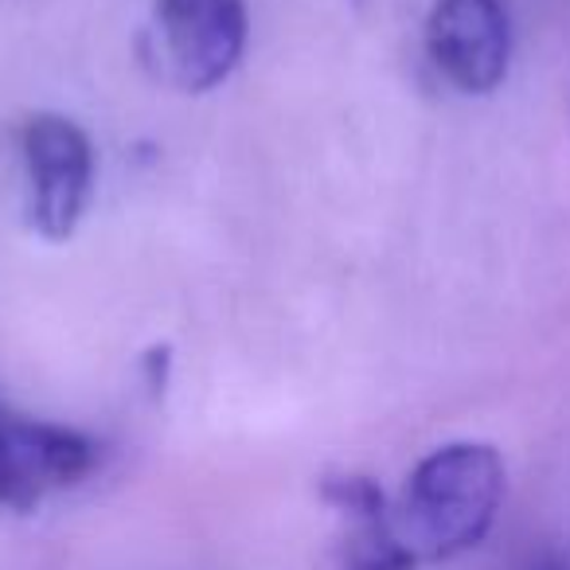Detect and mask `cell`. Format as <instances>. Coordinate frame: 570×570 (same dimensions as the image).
<instances>
[{
	"instance_id": "6da1fadb",
	"label": "cell",
	"mask_w": 570,
	"mask_h": 570,
	"mask_svg": "<svg viewBox=\"0 0 570 570\" xmlns=\"http://www.w3.org/2000/svg\"><path fill=\"white\" fill-rule=\"evenodd\" d=\"M504 461L484 442H450L406 476L395 520L419 562H450L489 539L504 504Z\"/></svg>"
},
{
	"instance_id": "7a4b0ae2",
	"label": "cell",
	"mask_w": 570,
	"mask_h": 570,
	"mask_svg": "<svg viewBox=\"0 0 570 570\" xmlns=\"http://www.w3.org/2000/svg\"><path fill=\"white\" fill-rule=\"evenodd\" d=\"M28 173V215L51 243L79 230L95 191V149L90 137L63 114H36L20 129Z\"/></svg>"
},
{
	"instance_id": "3957f363",
	"label": "cell",
	"mask_w": 570,
	"mask_h": 570,
	"mask_svg": "<svg viewBox=\"0 0 570 570\" xmlns=\"http://www.w3.org/2000/svg\"><path fill=\"white\" fill-rule=\"evenodd\" d=\"M98 445L82 430L9 414L0 419V508L36 512L51 492L82 484L98 469Z\"/></svg>"
},
{
	"instance_id": "277c9868",
	"label": "cell",
	"mask_w": 570,
	"mask_h": 570,
	"mask_svg": "<svg viewBox=\"0 0 570 570\" xmlns=\"http://www.w3.org/2000/svg\"><path fill=\"white\" fill-rule=\"evenodd\" d=\"M426 51L461 95H492L512 56L504 0H438L426 20Z\"/></svg>"
},
{
	"instance_id": "5b68a950",
	"label": "cell",
	"mask_w": 570,
	"mask_h": 570,
	"mask_svg": "<svg viewBox=\"0 0 570 570\" xmlns=\"http://www.w3.org/2000/svg\"><path fill=\"white\" fill-rule=\"evenodd\" d=\"M157 17L180 87L212 90L230 79L246 51L243 0H160Z\"/></svg>"
},
{
	"instance_id": "8992f818",
	"label": "cell",
	"mask_w": 570,
	"mask_h": 570,
	"mask_svg": "<svg viewBox=\"0 0 570 570\" xmlns=\"http://www.w3.org/2000/svg\"><path fill=\"white\" fill-rule=\"evenodd\" d=\"M321 497L348 520L344 570H419V554L406 547L387 492L360 473H333L321 481Z\"/></svg>"
},
{
	"instance_id": "52a82bcc",
	"label": "cell",
	"mask_w": 570,
	"mask_h": 570,
	"mask_svg": "<svg viewBox=\"0 0 570 570\" xmlns=\"http://www.w3.org/2000/svg\"><path fill=\"white\" fill-rule=\"evenodd\" d=\"M531 570H567V567H562L559 559H539V562H535V567H531Z\"/></svg>"
}]
</instances>
